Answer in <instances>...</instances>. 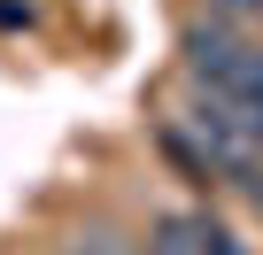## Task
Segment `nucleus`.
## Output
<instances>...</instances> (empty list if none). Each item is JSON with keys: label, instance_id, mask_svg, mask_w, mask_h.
I'll use <instances>...</instances> for the list:
<instances>
[{"label": "nucleus", "instance_id": "f03ea898", "mask_svg": "<svg viewBox=\"0 0 263 255\" xmlns=\"http://www.w3.org/2000/svg\"><path fill=\"white\" fill-rule=\"evenodd\" d=\"M209 16H217V24H232V31H248V24L263 16V0H209Z\"/></svg>", "mask_w": 263, "mask_h": 255}, {"label": "nucleus", "instance_id": "f257e3e1", "mask_svg": "<svg viewBox=\"0 0 263 255\" xmlns=\"http://www.w3.org/2000/svg\"><path fill=\"white\" fill-rule=\"evenodd\" d=\"M147 255H248V247H240L209 209H171V217H155Z\"/></svg>", "mask_w": 263, "mask_h": 255}]
</instances>
